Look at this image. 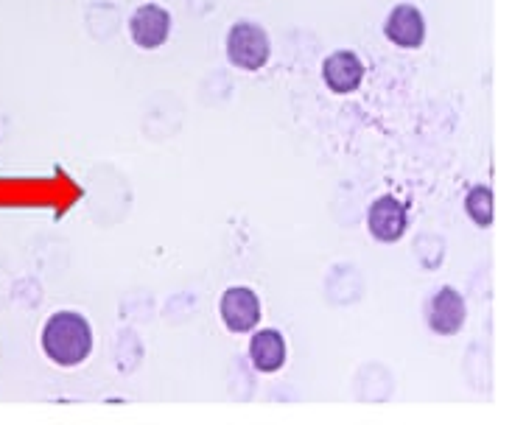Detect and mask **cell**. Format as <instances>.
Listing matches in <instances>:
<instances>
[{"instance_id":"obj_6","label":"cell","mask_w":512,"mask_h":425,"mask_svg":"<svg viewBox=\"0 0 512 425\" xmlns=\"http://www.w3.org/2000/svg\"><path fill=\"white\" fill-rule=\"evenodd\" d=\"M426 319H429V328L434 333L454 336V333L465 328V319H468L465 297L451 286H443L440 291H434L429 300V308H426Z\"/></svg>"},{"instance_id":"obj_1","label":"cell","mask_w":512,"mask_h":425,"mask_svg":"<svg viewBox=\"0 0 512 425\" xmlns=\"http://www.w3.org/2000/svg\"><path fill=\"white\" fill-rule=\"evenodd\" d=\"M42 350L56 367H79L93 353V328L76 311H56L42 328Z\"/></svg>"},{"instance_id":"obj_4","label":"cell","mask_w":512,"mask_h":425,"mask_svg":"<svg viewBox=\"0 0 512 425\" xmlns=\"http://www.w3.org/2000/svg\"><path fill=\"white\" fill-rule=\"evenodd\" d=\"M409 227V207L403 205L398 196H378L370 210H367V230L375 241L381 244H395L401 241Z\"/></svg>"},{"instance_id":"obj_2","label":"cell","mask_w":512,"mask_h":425,"mask_svg":"<svg viewBox=\"0 0 512 425\" xmlns=\"http://www.w3.org/2000/svg\"><path fill=\"white\" fill-rule=\"evenodd\" d=\"M227 59L238 70H263L272 59V40L266 28L252 23V20H238L227 31Z\"/></svg>"},{"instance_id":"obj_7","label":"cell","mask_w":512,"mask_h":425,"mask_svg":"<svg viewBox=\"0 0 512 425\" xmlns=\"http://www.w3.org/2000/svg\"><path fill=\"white\" fill-rule=\"evenodd\" d=\"M384 37L398 48L415 51L426 42V17L415 3H398L384 20Z\"/></svg>"},{"instance_id":"obj_8","label":"cell","mask_w":512,"mask_h":425,"mask_svg":"<svg viewBox=\"0 0 512 425\" xmlns=\"http://www.w3.org/2000/svg\"><path fill=\"white\" fill-rule=\"evenodd\" d=\"M219 311H222L227 330H233V333H250L261 322V300L247 286L227 288L219 300Z\"/></svg>"},{"instance_id":"obj_9","label":"cell","mask_w":512,"mask_h":425,"mask_svg":"<svg viewBox=\"0 0 512 425\" xmlns=\"http://www.w3.org/2000/svg\"><path fill=\"white\" fill-rule=\"evenodd\" d=\"M250 361L258 372H277L286 364V339L277 330H258L250 342Z\"/></svg>"},{"instance_id":"obj_3","label":"cell","mask_w":512,"mask_h":425,"mask_svg":"<svg viewBox=\"0 0 512 425\" xmlns=\"http://www.w3.org/2000/svg\"><path fill=\"white\" fill-rule=\"evenodd\" d=\"M129 37L143 51L163 48L171 37V12L160 3H140L129 17Z\"/></svg>"},{"instance_id":"obj_10","label":"cell","mask_w":512,"mask_h":425,"mask_svg":"<svg viewBox=\"0 0 512 425\" xmlns=\"http://www.w3.org/2000/svg\"><path fill=\"white\" fill-rule=\"evenodd\" d=\"M465 213L471 216L473 224L490 227L493 224V191L487 185H476L465 196Z\"/></svg>"},{"instance_id":"obj_5","label":"cell","mask_w":512,"mask_h":425,"mask_svg":"<svg viewBox=\"0 0 512 425\" xmlns=\"http://www.w3.org/2000/svg\"><path fill=\"white\" fill-rule=\"evenodd\" d=\"M364 73L367 68H364L361 56L350 48H339L331 56H325V62H322V82L336 96L356 93L364 82Z\"/></svg>"}]
</instances>
